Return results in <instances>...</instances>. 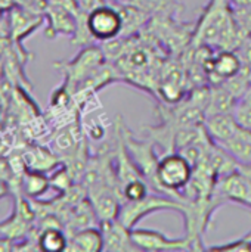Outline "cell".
<instances>
[{
  "instance_id": "7c38bea8",
  "label": "cell",
  "mask_w": 251,
  "mask_h": 252,
  "mask_svg": "<svg viewBox=\"0 0 251 252\" xmlns=\"http://www.w3.org/2000/svg\"><path fill=\"white\" fill-rule=\"evenodd\" d=\"M223 148L238 164H251V128L241 127L223 143Z\"/></svg>"
},
{
  "instance_id": "9a60e30c",
  "label": "cell",
  "mask_w": 251,
  "mask_h": 252,
  "mask_svg": "<svg viewBox=\"0 0 251 252\" xmlns=\"http://www.w3.org/2000/svg\"><path fill=\"white\" fill-rule=\"evenodd\" d=\"M21 180H22L21 182L22 183V190L25 192L27 196H31V198L40 196L50 186V180L40 171L27 170Z\"/></svg>"
},
{
  "instance_id": "30bf717a",
  "label": "cell",
  "mask_w": 251,
  "mask_h": 252,
  "mask_svg": "<svg viewBox=\"0 0 251 252\" xmlns=\"http://www.w3.org/2000/svg\"><path fill=\"white\" fill-rule=\"evenodd\" d=\"M243 68V62L237 52L225 49L215 55L207 68L209 75H215V84H222L225 80L238 74Z\"/></svg>"
},
{
  "instance_id": "4fadbf2b",
  "label": "cell",
  "mask_w": 251,
  "mask_h": 252,
  "mask_svg": "<svg viewBox=\"0 0 251 252\" xmlns=\"http://www.w3.org/2000/svg\"><path fill=\"white\" fill-rule=\"evenodd\" d=\"M22 162L25 165L27 170H33V171H50L53 170L56 165H59L58 157L53 155L50 151L44 149V148H30L24 155H22Z\"/></svg>"
},
{
  "instance_id": "7a4b0ae2",
  "label": "cell",
  "mask_w": 251,
  "mask_h": 252,
  "mask_svg": "<svg viewBox=\"0 0 251 252\" xmlns=\"http://www.w3.org/2000/svg\"><path fill=\"white\" fill-rule=\"evenodd\" d=\"M185 210V201L161 193V192H149L145 198L139 201H132V202H123L118 220L129 227L130 230L136 227V224L158 211H176V213H183Z\"/></svg>"
},
{
  "instance_id": "ba28073f",
  "label": "cell",
  "mask_w": 251,
  "mask_h": 252,
  "mask_svg": "<svg viewBox=\"0 0 251 252\" xmlns=\"http://www.w3.org/2000/svg\"><path fill=\"white\" fill-rule=\"evenodd\" d=\"M99 227L104 236V251H138L132 242V230L126 227L118 219L101 221Z\"/></svg>"
},
{
  "instance_id": "8992f818",
  "label": "cell",
  "mask_w": 251,
  "mask_h": 252,
  "mask_svg": "<svg viewBox=\"0 0 251 252\" xmlns=\"http://www.w3.org/2000/svg\"><path fill=\"white\" fill-rule=\"evenodd\" d=\"M132 242L138 251H182L194 250L192 244L186 236L183 238H167L161 232L149 229H132Z\"/></svg>"
},
{
  "instance_id": "6da1fadb",
  "label": "cell",
  "mask_w": 251,
  "mask_h": 252,
  "mask_svg": "<svg viewBox=\"0 0 251 252\" xmlns=\"http://www.w3.org/2000/svg\"><path fill=\"white\" fill-rule=\"evenodd\" d=\"M192 176L194 167L180 152H167L157 165V192L182 199V192Z\"/></svg>"
},
{
  "instance_id": "3957f363",
  "label": "cell",
  "mask_w": 251,
  "mask_h": 252,
  "mask_svg": "<svg viewBox=\"0 0 251 252\" xmlns=\"http://www.w3.org/2000/svg\"><path fill=\"white\" fill-rule=\"evenodd\" d=\"M105 62H107V56L101 47L87 46L75 58H72L68 62H58L56 66L65 75L64 86L74 94L75 90L92 74H95Z\"/></svg>"
},
{
  "instance_id": "277c9868",
  "label": "cell",
  "mask_w": 251,
  "mask_h": 252,
  "mask_svg": "<svg viewBox=\"0 0 251 252\" xmlns=\"http://www.w3.org/2000/svg\"><path fill=\"white\" fill-rule=\"evenodd\" d=\"M115 126L121 134V139L124 142V146H126L132 161L138 167L142 177L148 182L151 189L157 192V165H158L160 159L155 155L152 142L139 140V139L133 137L130 134L129 128L121 123V118H120V121H117Z\"/></svg>"
},
{
  "instance_id": "5b68a950",
  "label": "cell",
  "mask_w": 251,
  "mask_h": 252,
  "mask_svg": "<svg viewBox=\"0 0 251 252\" xmlns=\"http://www.w3.org/2000/svg\"><path fill=\"white\" fill-rule=\"evenodd\" d=\"M86 30L90 37L99 41H111L121 35L123 19L120 10L108 4H99L86 16Z\"/></svg>"
},
{
  "instance_id": "2e32d148",
  "label": "cell",
  "mask_w": 251,
  "mask_h": 252,
  "mask_svg": "<svg viewBox=\"0 0 251 252\" xmlns=\"http://www.w3.org/2000/svg\"><path fill=\"white\" fill-rule=\"evenodd\" d=\"M209 251H234V252H241V251H251V235L247 233L244 238L237 239V241H231L228 244H222V245H213L207 248Z\"/></svg>"
},
{
  "instance_id": "52a82bcc",
  "label": "cell",
  "mask_w": 251,
  "mask_h": 252,
  "mask_svg": "<svg viewBox=\"0 0 251 252\" xmlns=\"http://www.w3.org/2000/svg\"><path fill=\"white\" fill-rule=\"evenodd\" d=\"M215 193L223 202H234L251 210V193L243 171L237 167L234 171L219 177Z\"/></svg>"
},
{
  "instance_id": "5bb4252c",
  "label": "cell",
  "mask_w": 251,
  "mask_h": 252,
  "mask_svg": "<svg viewBox=\"0 0 251 252\" xmlns=\"http://www.w3.org/2000/svg\"><path fill=\"white\" fill-rule=\"evenodd\" d=\"M37 247L43 251H64L68 247V236L61 227H44L37 238Z\"/></svg>"
},
{
  "instance_id": "8fae6325",
  "label": "cell",
  "mask_w": 251,
  "mask_h": 252,
  "mask_svg": "<svg viewBox=\"0 0 251 252\" xmlns=\"http://www.w3.org/2000/svg\"><path fill=\"white\" fill-rule=\"evenodd\" d=\"M70 251L99 252L104 251V236L99 226H89L81 230L74 232L68 236Z\"/></svg>"
},
{
  "instance_id": "9c48e42d",
  "label": "cell",
  "mask_w": 251,
  "mask_h": 252,
  "mask_svg": "<svg viewBox=\"0 0 251 252\" xmlns=\"http://www.w3.org/2000/svg\"><path fill=\"white\" fill-rule=\"evenodd\" d=\"M203 127L207 136L215 143L220 145L240 128V124L232 112H216V114H207L204 117Z\"/></svg>"
},
{
  "instance_id": "ffe728a7",
  "label": "cell",
  "mask_w": 251,
  "mask_h": 252,
  "mask_svg": "<svg viewBox=\"0 0 251 252\" xmlns=\"http://www.w3.org/2000/svg\"><path fill=\"white\" fill-rule=\"evenodd\" d=\"M238 1V4H250L251 0H237Z\"/></svg>"
},
{
  "instance_id": "e0dca14e",
  "label": "cell",
  "mask_w": 251,
  "mask_h": 252,
  "mask_svg": "<svg viewBox=\"0 0 251 252\" xmlns=\"http://www.w3.org/2000/svg\"><path fill=\"white\" fill-rule=\"evenodd\" d=\"M167 0H132V4L138 6L139 9L145 10L146 13L149 12H157L164 7Z\"/></svg>"
},
{
  "instance_id": "ac0fdd59",
  "label": "cell",
  "mask_w": 251,
  "mask_h": 252,
  "mask_svg": "<svg viewBox=\"0 0 251 252\" xmlns=\"http://www.w3.org/2000/svg\"><path fill=\"white\" fill-rule=\"evenodd\" d=\"M72 1L75 3L77 7H80V9H83V10H87V13H89L92 9H95L96 6L104 4V3H99V0H72Z\"/></svg>"
},
{
  "instance_id": "d6986e66",
  "label": "cell",
  "mask_w": 251,
  "mask_h": 252,
  "mask_svg": "<svg viewBox=\"0 0 251 252\" xmlns=\"http://www.w3.org/2000/svg\"><path fill=\"white\" fill-rule=\"evenodd\" d=\"M238 168L243 171V174L246 176L247 179V183H249V188H250L251 193V164H238Z\"/></svg>"
}]
</instances>
